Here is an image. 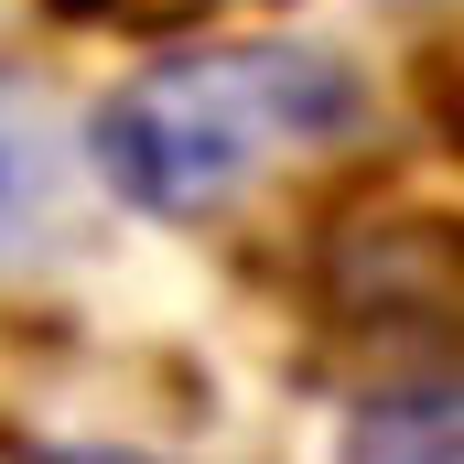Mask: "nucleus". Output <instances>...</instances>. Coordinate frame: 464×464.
<instances>
[{
  "instance_id": "5",
  "label": "nucleus",
  "mask_w": 464,
  "mask_h": 464,
  "mask_svg": "<svg viewBox=\"0 0 464 464\" xmlns=\"http://www.w3.org/2000/svg\"><path fill=\"white\" fill-rule=\"evenodd\" d=\"M54 464H140V454H54Z\"/></svg>"
},
{
  "instance_id": "3",
  "label": "nucleus",
  "mask_w": 464,
  "mask_h": 464,
  "mask_svg": "<svg viewBox=\"0 0 464 464\" xmlns=\"http://www.w3.org/2000/svg\"><path fill=\"white\" fill-rule=\"evenodd\" d=\"M346 464H454V378L367 400L346 421Z\"/></svg>"
},
{
  "instance_id": "1",
  "label": "nucleus",
  "mask_w": 464,
  "mask_h": 464,
  "mask_svg": "<svg viewBox=\"0 0 464 464\" xmlns=\"http://www.w3.org/2000/svg\"><path fill=\"white\" fill-rule=\"evenodd\" d=\"M356 130H367V87L346 54H324V44H195V54L130 76L98 109L87 162L140 217L206 227L237 195H259L270 173L335 151Z\"/></svg>"
},
{
  "instance_id": "4",
  "label": "nucleus",
  "mask_w": 464,
  "mask_h": 464,
  "mask_svg": "<svg viewBox=\"0 0 464 464\" xmlns=\"http://www.w3.org/2000/svg\"><path fill=\"white\" fill-rule=\"evenodd\" d=\"M65 11H98V22H184V11H217V0H65Z\"/></svg>"
},
{
  "instance_id": "6",
  "label": "nucleus",
  "mask_w": 464,
  "mask_h": 464,
  "mask_svg": "<svg viewBox=\"0 0 464 464\" xmlns=\"http://www.w3.org/2000/svg\"><path fill=\"white\" fill-rule=\"evenodd\" d=\"M11 11H22V0H0V22H11Z\"/></svg>"
},
{
  "instance_id": "2",
  "label": "nucleus",
  "mask_w": 464,
  "mask_h": 464,
  "mask_svg": "<svg viewBox=\"0 0 464 464\" xmlns=\"http://www.w3.org/2000/svg\"><path fill=\"white\" fill-rule=\"evenodd\" d=\"M65 206H76V162H65V130L0 87V270L44 259L65 237Z\"/></svg>"
}]
</instances>
